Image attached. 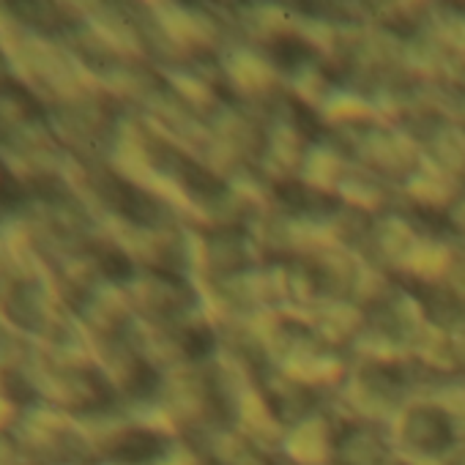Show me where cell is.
Instances as JSON below:
<instances>
[{
  "label": "cell",
  "instance_id": "1",
  "mask_svg": "<svg viewBox=\"0 0 465 465\" xmlns=\"http://www.w3.org/2000/svg\"><path fill=\"white\" fill-rule=\"evenodd\" d=\"M25 200V189L17 178H12L6 170H0V211H15L17 205H23Z\"/></svg>",
  "mask_w": 465,
  "mask_h": 465
}]
</instances>
